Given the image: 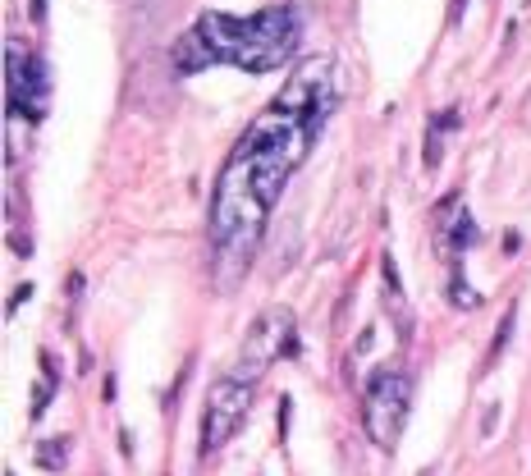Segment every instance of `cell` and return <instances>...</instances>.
Here are the masks:
<instances>
[{
	"label": "cell",
	"instance_id": "cell-1",
	"mask_svg": "<svg viewBox=\"0 0 531 476\" xmlns=\"http://www.w3.org/2000/svg\"><path fill=\"white\" fill-rule=\"evenodd\" d=\"M197 33L211 46L216 65H239L248 74L280 69L298 46V10L293 5H266L257 14H220L206 10L197 19Z\"/></svg>",
	"mask_w": 531,
	"mask_h": 476
},
{
	"label": "cell",
	"instance_id": "cell-5",
	"mask_svg": "<svg viewBox=\"0 0 531 476\" xmlns=\"http://www.w3.org/2000/svg\"><path fill=\"white\" fill-rule=\"evenodd\" d=\"M293 316L284 312H266V316H257L252 321V330H248V339H243V353H239V367H234V376H243V380H257L261 371L271 367L275 357H280V348H293V339H289V330H293Z\"/></svg>",
	"mask_w": 531,
	"mask_h": 476
},
{
	"label": "cell",
	"instance_id": "cell-2",
	"mask_svg": "<svg viewBox=\"0 0 531 476\" xmlns=\"http://www.w3.org/2000/svg\"><path fill=\"white\" fill-rule=\"evenodd\" d=\"M408 399H412V385L403 371L385 367L367 380V399H362V422H367V435L376 449L390 454L403 435V422H408Z\"/></svg>",
	"mask_w": 531,
	"mask_h": 476
},
{
	"label": "cell",
	"instance_id": "cell-8",
	"mask_svg": "<svg viewBox=\"0 0 531 476\" xmlns=\"http://www.w3.org/2000/svg\"><path fill=\"white\" fill-rule=\"evenodd\" d=\"M51 394H55V357H42V376H37L33 390V417H42L51 408Z\"/></svg>",
	"mask_w": 531,
	"mask_h": 476
},
{
	"label": "cell",
	"instance_id": "cell-3",
	"mask_svg": "<svg viewBox=\"0 0 531 476\" xmlns=\"http://www.w3.org/2000/svg\"><path fill=\"white\" fill-rule=\"evenodd\" d=\"M252 394H257V380L243 376H220L211 390H206V408H202V454H216L225 449L234 435L243 431L252 412Z\"/></svg>",
	"mask_w": 531,
	"mask_h": 476
},
{
	"label": "cell",
	"instance_id": "cell-10",
	"mask_svg": "<svg viewBox=\"0 0 531 476\" xmlns=\"http://www.w3.org/2000/svg\"><path fill=\"white\" fill-rule=\"evenodd\" d=\"M449 119H454V115H449ZM449 119L435 115V119H431V133H426V165H431V170L440 165V129H445Z\"/></svg>",
	"mask_w": 531,
	"mask_h": 476
},
{
	"label": "cell",
	"instance_id": "cell-4",
	"mask_svg": "<svg viewBox=\"0 0 531 476\" xmlns=\"http://www.w3.org/2000/svg\"><path fill=\"white\" fill-rule=\"evenodd\" d=\"M5 87H10V106L23 119H46V60H37L19 37L5 42Z\"/></svg>",
	"mask_w": 531,
	"mask_h": 476
},
{
	"label": "cell",
	"instance_id": "cell-11",
	"mask_svg": "<svg viewBox=\"0 0 531 476\" xmlns=\"http://www.w3.org/2000/svg\"><path fill=\"white\" fill-rule=\"evenodd\" d=\"M513 321H518V307H509V312H504V321H499V335H495V344H490V362L504 353V344H509V335H513Z\"/></svg>",
	"mask_w": 531,
	"mask_h": 476
},
{
	"label": "cell",
	"instance_id": "cell-9",
	"mask_svg": "<svg viewBox=\"0 0 531 476\" xmlns=\"http://www.w3.org/2000/svg\"><path fill=\"white\" fill-rule=\"evenodd\" d=\"M449 298L454 307H477V293H467V280H463V266L454 261V280H449Z\"/></svg>",
	"mask_w": 531,
	"mask_h": 476
},
{
	"label": "cell",
	"instance_id": "cell-12",
	"mask_svg": "<svg viewBox=\"0 0 531 476\" xmlns=\"http://www.w3.org/2000/svg\"><path fill=\"white\" fill-rule=\"evenodd\" d=\"M522 129L531 133V92H527V97H522Z\"/></svg>",
	"mask_w": 531,
	"mask_h": 476
},
{
	"label": "cell",
	"instance_id": "cell-6",
	"mask_svg": "<svg viewBox=\"0 0 531 476\" xmlns=\"http://www.w3.org/2000/svg\"><path fill=\"white\" fill-rule=\"evenodd\" d=\"M211 65H216V55H211V46L202 42L197 28L174 42V69H179V74H202V69H211Z\"/></svg>",
	"mask_w": 531,
	"mask_h": 476
},
{
	"label": "cell",
	"instance_id": "cell-7",
	"mask_svg": "<svg viewBox=\"0 0 531 476\" xmlns=\"http://www.w3.org/2000/svg\"><path fill=\"white\" fill-rule=\"evenodd\" d=\"M33 458H37V467H42V472H65V463H69V440H65V435L42 440L33 449Z\"/></svg>",
	"mask_w": 531,
	"mask_h": 476
}]
</instances>
